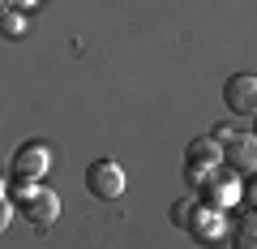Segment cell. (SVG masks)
Listing matches in <instances>:
<instances>
[{"instance_id":"obj_5","label":"cell","mask_w":257,"mask_h":249,"mask_svg":"<svg viewBox=\"0 0 257 249\" xmlns=\"http://www.w3.org/2000/svg\"><path fill=\"white\" fill-rule=\"evenodd\" d=\"M47 168H52V146H47V142H26V146L13 155V176H18V181H43Z\"/></svg>"},{"instance_id":"obj_12","label":"cell","mask_w":257,"mask_h":249,"mask_svg":"<svg viewBox=\"0 0 257 249\" xmlns=\"http://www.w3.org/2000/svg\"><path fill=\"white\" fill-rule=\"evenodd\" d=\"M35 185H39V181H18V176H13V185H9V194H13V202L22 206V202H26V198H30V194H35Z\"/></svg>"},{"instance_id":"obj_3","label":"cell","mask_w":257,"mask_h":249,"mask_svg":"<svg viewBox=\"0 0 257 249\" xmlns=\"http://www.w3.org/2000/svg\"><path fill=\"white\" fill-rule=\"evenodd\" d=\"M86 189H90L94 198H103V202H116V198L124 194V168H120L116 159H94V163L86 168Z\"/></svg>"},{"instance_id":"obj_8","label":"cell","mask_w":257,"mask_h":249,"mask_svg":"<svg viewBox=\"0 0 257 249\" xmlns=\"http://www.w3.org/2000/svg\"><path fill=\"white\" fill-rule=\"evenodd\" d=\"M184 159H189V168H202V172H210V168H219V142L206 133V138H193L189 150H184Z\"/></svg>"},{"instance_id":"obj_6","label":"cell","mask_w":257,"mask_h":249,"mask_svg":"<svg viewBox=\"0 0 257 249\" xmlns=\"http://www.w3.org/2000/svg\"><path fill=\"white\" fill-rule=\"evenodd\" d=\"M184 228L193 232V240H202V245H214V240L227 236V219H223V211L202 206V202H197V211L189 215V223H184Z\"/></svg>"},{"instance_id":"obj_7","label":"cell","mask_w":257,"mask_h":249,"mask_svg":"<svg viewBox=\"0 0 257 249\" xmlns=\"http://www.w3.org/2000/svg\"><path fill=\"white\" fill-rule=\"evenodd\" d=\"M223 99H227V108L236 112V116H253V108H257V77H253V73H236V77H227V86H223Z\"/></svg>"},{"instance_id":"obj_14","label":"cell","mask_w":257,"mask_h":249,"mask_svg":"<svg viewBox=\"0 0 257 249\" xmlns=\"http://www.w3.org/2000/svg\"><path fill=\"white\" fill-rule=\"evenodd\" d=\"M22 5H35V0H13V9H22Z\"/></svg>"},{"instance_id":"obj_15","label":"cell","mask_w":257,"mask_h":249,"mask_svg":"<svg viewBox=\"0 0 257 249\" xmlns=\"http://www.w3.org/2000/svg\"><path fill=\"white\" fill-rule=\"evenodd\" d=\"M5 9H13V0H0V13H5Z\"/></svg>"},{"instance_id":"obj_2","label":"cell","mask_w":257,"mask_h":249,"mask_svg":"<svg viewBox=\"0 0 257 249\" xmlns=\"http://www.w3.org/2000/svg\"><path fill=\"white\" fill-rule=\"evenodd\" d=\"M193 194H197V202H202V206H214V211H223V206H231L240 194H244V189H240L236 172H227V168L219 163V168H210V172L202 176V185H197Z\"/></svg>"},{"instance_id":"obj_10","label":"cell","mask_w":257,"mask_h":249,"mask_svg":"<svg viewBox=\"0 0 257 249\" xmlns=\"http://www.w3.org/2000/svg\"><path fill=\"white\" fill-rule=\"evenodd\" d=\"M0 35L5 39H22L26 35V13L22 9H5L0 13Z\"/></svg>"},{"instance_id":"obj_4","label":"cell","mask_w":257,"mask_h":249,"mask_svg":"<svg viewBox=\"0 0 257 249\" xmlns=\"http://www.w3.org/2000/svg\"><path fill=\"white\" fill-rule=\"evenodd\" d=\"M22 215H26V223H30V228L47 232L56 219H60V198H56L52 189H47V185L39 181V185H35V194H30L26 202H22Z\"/></svg>"},{"instance_id":"obj_13","label":"cell","mask_w":257,"mask_h":249,"mask_svg":"<svg viewBox=\"0 0 257 249\" xmlns=\"http://www.w3.org/2000/svg\"><path fill=\"white\" fill-rule=\"evenodd\" d=\"M9 223H13V202L0 198V232H9Z\"/></svg>"},{"instance_id":"obj_9","label":"cell","mask_w":257,"mask_h":249,"mask_svg":"<svg viewBox=\"0 0 257 249\" xmlns=\"http://www.w3.org/2000/svg\"><path fill=\"white\" fill-rule=\"evenodd\" d=\"M231 232V245L236 249H257V236H253V206H248V215L236 223V228H227Z\"/></svg>"},{"instance_id":"obj_11","label":"cell","mask_w":257,"mask_h":249,"mask_svg":"<svg viewBox=\"0 0 257 249\" xmlns=\"http://www.w3.org/2000/svg\"><path fill=\"white\" fill-rule=\"evenodd\" d=\"M193 211H197V198H180V202L172 206V223H176V228H184Z\"/></svg>"},{"instance_id":"obj_1","label":"cell","mask_w":257,"mask_h":249,"mask_svg":"<svg viewBox=\"0 0 257 249\" xmlns=\"http://www.w3.org/2000/svg\"><path fill=\"white\" fill-rule=\"evenodd\" d=\"M210 138L219 142V163L227 168V172H236V176L253 172V159H257V142H253V133H240V129H214Z\"/></svg>"}]
</instances>
